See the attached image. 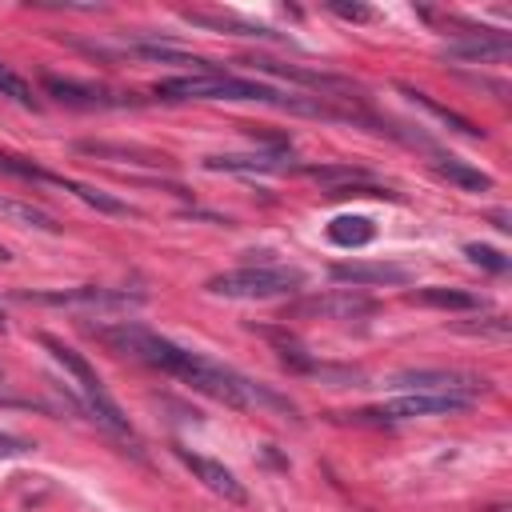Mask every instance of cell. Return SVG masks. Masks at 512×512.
Returning <instances> with one entry per match:
<instances>
[{
    "label": "cell",
    "mask_w": 512,
    "mask_h": 512,
    "mask_svg": "<svg viewBox=\"0 0 512 512\" xmlns=\"http://www.w3.org/2000/svg\"><path fill=\"white\" fill-rule=\"evenodd\" d=\"M40 344L52 352V360L72 376V384H76V392H80V400H84V408L96 416V424H104L108 432H116V436H124V440H132V424H128V416L120 412V404L108 396V388H104V380L96 376V368L76 352V348H68L64 340H56V336H40Z\"/></svg>",
    "instance_id": "obj_1"
},
{
    "label": "cell",
    "mask_w": 512,
    "mask_h": 512,
    "mask_svg": "<svg viewBox=\"0 0 512 512\" xmlns=\"http://www.w3.org/2000/svg\"><path fill=\"white\" fill-rule=\"evenodd\" d=\"M92 332H96V340L108 344L112 352H120V356H128V360H136V364L160 368V372H168V376H176V368H180V360H184V348H180V344H172L168 336H160V332H152V328H144V324H136V320L100 324V328H92Z\"/></svg>",
    "instance_id": "obj_2"
},
{
    "label": "cell",
    "mask_w": 512,
    "mask_h": 512,
    "mask_svg": "<svg viewBox=\"0 0 512 512\" xmlns=\"http://www.w3.org/2000/svg\"><path fill=\"white\" fill-rule=\"evenodd\" d=\"M204 288L212 296H232V300H272V296H288L304 288V272L284 268V264H244V268L212 276Z\"/></svg>",
    "instance_id": "obj_3"
},
{
    "label": "cell",
    "mask_w": 512,
    "mask_h": 512,
    "mask_svg": "<svg viewBox=\"0 0 512 512\" xmlns=\"http://www.w3.org/2000/svg\"><path fill=\"white\" fill-rule=\"evenodd\" d=\"M16 300L24 304H48V308H80V312H132L140 308L148 296L144 292H128V288H60V292H16Z\"/></svg>",
    "instance_id": "obj_4"
},
{
    "label": "cell",
    "mask_w": 512,
    "mask_h": 512,
    "mask_svg": "<svg viewBox=\"0 0 512 512\" xmlns=\"http://www.w3.org/2000/svg\"><path fill=\"white\" fill-rule=\"evenodd\" d=\"M392 388L404 392H428V396H460V400H476L488 392V380L476 372H460V368H404L392 376Z\"/></svg>",
    "instance_id": "obj_5"
},
{
    "label": "cell",
    "mask_w": 512,
    "mask_h": 512,
    "mask_svg": "<svg viewBox=\"0 0 512 512\" xmlns=\"http://www.w3.org/2000/svg\"><path fill=\"white\" fill-rule=\"evenodd\" d=\"M472 400H460V396H428V392H404L396 400H384L376 408H364V412H352L360 424H400V420H416V416H452V412H464Z\"/></svg>",
    "instance_id": "obj_6"
},
{
    "label": "cell",
    "mask_w": 512,
    "mask_h": 512,
    "mask_svg": "<svg viewBox=\"0 0 512 512\" xmlns=\"http://www.w3.org/2000/svg\"><path fill=\"white\" fill-rule=\"evenodd\" d=\"M372 312H376V300L364 296V292H352V288L316 292V296H304V300L288 304V316H300V320H360V316H372Z\"/></svg>",
    "instance_id": "obj_7"
},
{
    "label": "cell",
    "mask_w": 512,
    "mask_h": 512,
    "mask_svg": "<svg viewBox=\"0 0 512 512\" xmlns=\"http://www.w3.org/2000/svg\"><path fill=\"white\" fill-rule=\"evenodd\" d=\"M40 84L48 96H56L68 108H124V104H132V96H120V92H108L100 84L72 80V76H44Z\"/></svg>",
    "instance_id": "obj_8"
},
{
    "label": "cell",
    "mask_w": 512,
    "mask_h": 512,
    "mask_svg": "<svg viewBox=\"0 0 512 512\" xmlns=\"http://www.w3.org/2000/svg\"><path fill=\"white\" fill-rule=\"evenodd\" d=\"M176 456H180V464L208 488V492H216V496H224L228 504H248V492H244V484L236 480V472L232 468H224L220 460H208V456H196V452H188V448H176Z\"/></svg>",
    "instance_id": "obj_9"
},
{
    "label": "cell",
    "mask_w": 512,
    "mask_h": 512,
    "mask_svg": "<svg viewBox=\"0 0 512 512\" xmlns=\"http://www.w3.org/2000/svg\"><path fill=\"white\" fill-rule=\"evenodd\" d=\"M412 268L408 264H388V260H352V264H332V280L336 284H352V288H372V284H412Z\"/></svg>",
    "instance_id": "obj_10"
},
{
    "label": "cell",
    "mask_w": 512,
    "mask_h": 512,
    "mask_svg": "<svg viewBox=\"0 0 512 512\" xmlns=\"http://www.w3.org/2000/svg\"><path fill=\"white\" fill-rule=\"evenodd\" d=\"M240 64H248V68H256V72H268V76L296 80V84L316 88V92H352V84L340 80V76H328V72H316V68H300V64H284V60H272V56H248V60H240Z\"/></svg>",
    "instance_id": "obj_11"
},
{
    "label": "cell",
    "mask_w": 512,
    "mask_h": 512,
    "mask_svg": "<svg viewBox=\"0 0 512 512\" xmlns=\"http://www.w3.org/2000/svg\"><path fill=\"white\" fill-rule=\"evenodd\" d=\"M444 56H452V60H480V64H488V60H508V56H512V40H508L504 32H472V36H464V40L444 44Z\"/></svg>",
    "instance_id": "obj_12"
},
{
    "label": "cell",
    "mask_w": 512,
    "mask_h": 512,
    "mask_svg": "<svg viewBox=\"0 0 512 512\" xmlns=\"http://www.w3.org/2000/svg\"><path fill=\"white\" fill-rule=\"evenodd\" d=\"M188 24H196V28H208V32H228V36H252V40H280L284 44V36L280 32H272V28H264V24H252V20H240V16H232V12H196V8H188V12H180Z\"/></svg>",
    "instance_id": "obj_13"
},
{
    "label": "cell",
    "mask_w": 512,
    "mask_h": 512,
    "mask_svg": "<svg viewBox=\"0 0 512 512\" xmlns=\"http://www.w3.org/2000/svg\"><path fill=\"white\" fill-rule=\"evenodd\" d=\"M292 160L284 156V152H252V156H208L204 160V168L208 172H244V176H252V172H280V168H288Z\"/></svg>",
    "instance_id": "obj_14"
},
{
    "label": "cell",
    "mask_w": 512,
    "mask_h": 512,
    "mask_svg": "<svg viewBox=\"0 0 512 512\" xmlns=\"http://www.w3.org/2000/svg\"><path fill=\"white\" fill-rule=\"evenodd\" d=\"M308 176L320 180V184H328V196H332V192L372 188V184H376V176H372L368 168H356V164H312Z\"/></svg>",
    "instance_id": "obj_15"
},
{
    "label": "cell",
    "mask_w": 512,
    "mask_h": 512,
    "mask_svg": "<svg viewBox=\"0 0 512 512\" xmlns=\"http://www.w3.org/2000/svg\"><path fill=\"white\" fill-rule=\"evenodd\" d=\"M432 168H436V176H444L448 184H456V188H464V192H488V188H492V176H488V172H480V168H472L468 160L436 156V160H432Z\"/></svg>",
    "instance_id": "obj_16"
},
{
    "label": "cell",
    "mask_w": 512,
    "mask_h": 512,
    "mask_svg": "<svg viewBox=\"0 0 512 512\" xmlns=\"http://www.w3.org/2000/svg\"><path fill=\"white\" fill-rule=\"evenodd\" d=\"M76 152H88V156H112V160H128V164H168L164 152H152V148H136V144H104V140H80Z\"/></svg>",
    "instance_id": "obj_17"
},
{
    "label": "cell",
    "mask_w": 512,
    "mask_h": 512,
    "mask_svg": "<svg viewBox=\"0 0 512 512\" xmlns=\"http://www.w3.org/2000/svg\"><path fill=\"white\" fill-rule=\"evenodd\" d=\"M48 184H56V188H64V192H72V196H80L88 208H96V212H108V216H132V208L124 204V200H116V196H108V192H100V188H92V184H80V180H68V176H48Z\"/></svg>",
    "instance_id": "obj_18"
},
{
    "label": "cell",
    "mask_w": 512,
    "mask_h": 512,
    "mask_svg": "<svg viewBox=\"0 0 512 512\" xmlns=\"http://www.w3.org/2000/svg\"><path fill=\"white\" fill-rule=\"evenodd\" d=\"M408 304H424V308H456V312H468V308H480V296L464 292V288H444V284H432V288H416L408 292Z\"/></svg>",
    "instance_id": "obj_19"
},
{
    "label": "cell",
    "mask_w": 512,
    "mask_h": 512,
    "mask_svg": "<svg viewBox=\"0 0 512 512\" xmlns=\"http://www.w3.org/2000/svg\"><path fill=\"white\" fill-rule=\"evenodd\" d=\"M372 236H376V224L368 216H336L328 224V240L340 248H364L372 244Z\"/></svg>",
    "instance_id": "obj_20"
},
{
    "label": "cell",
    "mask_w": 512,
    "mask_h": 512,
    "mask_svg": "<svg viewBox=\"0 0 512 512\" xmlns=\"http://www.w3.org/2000/svg\"><path fill=\"white\" fill-rule=\"evenodd\" d=\"M404 96H412V104H420V108H428V112H432L436 120H444L448 128H456V132H464V136H484V132H480V128H476V124H472L468 116H460V112H452L448 104H436V100H432L428 92H416V88H404Z\"/></svg>",
    "instance_id": "obj_21"
},
{
    "label": "cell",
    "mask_w": 512,
    "mask_h": 512,
    "mask_svg": "<svg viewBox=\"0 0 512 512\" xmlns=\"http://www.w3.org/2000/svg\"><path fill=\"white\" fill-rule=\"evenodd\" d=\"M0 212H4V216H12V220H20V224H28V228L60 232L56 216H52V212H44V208H36V204H24V200H8V196H0Z\"/></svg>",
    "instance_id": "obj_22"
},
{
    "label": "cell",
    "mask_w": 512,
    "mask_h": 512,
    "mask_svg": "<svg viewBox=\"0 0 512 512\" xmlns=\"http://www.w3.org/2000/svg\"><path fill=\"white\" fill-rule=\"evenodd\" d=\"M0 96H12L16 104L24 108H36V96H32V84L24 76H16L8 64H0Z\"/></svg>",
    "instance_id": "obj_23"
},
{
    "label": "cell",
    "mask_w": 512,
    "mask_h": 512,
    "mask_svg": "<svg viewBox=\"0 0 512 512\" xmlns=\"http://www.w3.org/2000/svg\"><path fill=\"white\" fill-rule=\"evenodd\" d=\"M0 172L20 176V180H40V184H48V176H52V172H44L40 164H32V160H24V156H8V152H0Z\"/></svg>",
    "instance_id": "obj_24"
},
{
    "label": "cell",
    "mask_w": 512,
    "mask_h": 512,
    "mask_svg": "<svg viewBox=\"0 0 512 512\" xmlns=\"http://www.w3.org/2000/svg\"><path fill=\"white\" fill-rule=\"evenodd\" d=\"M464 256H468L472 264L492 268V272H508V256L496 252V248H488V244H464Z\"/></svg>",
    "instance_id": "obj_25"
},
{
    "label": "cell",
    "mask_w": 512,
    "mask_h": 512,
    "mask_svg": "<svg viewBox=\"0 0 512 512\" xmlns=\"http://www.w3.org/2000/svg\"><path fill=\"white\" fill-rule=\"evenodd\" d=\"M328 12H336L344 20H372V8L368 4H348V0H328Z\"/></svg>",
    "instance_id": "obj_26"
},
{
    "label": "cell",
    "mask_w": 512,
    "mask_h": 512,
    "mask_svg": "<svg viewBox=\"0 0 512 512\" xmlns=\"http://www.w3.org/2000/svg\"><path fill=\"white\" fill-rule=\"evenodd\" d=\"M464 332H476V336H508V320L504 316H488L480 324H460Z\"/></svg>",
    "instance_id": "obj_27"
},
{
    "label": "cell",
    "mask_w": 512,
    "mask_h": 512,
    "mask_svg": "<svg viewBox=\"0 0 512 512\" xmlns=\"http://www.w3.org/2000/svg\"><path fill=\"white\" fill-rule=\"evenodd\" d=\"M28 448H32L28 440H16V436H4L0 432V456H24Z\"/></svg>",
    "instance_id": "obj_28"
},
{
    "label": "cell",
    "mask_w": 512,
    "mask_h": 512,
    "mask_svg": "<svg viewBox=\"0 0 512 512\" xmlns=\"http://www.w3.org/2000/svg\"><path fill=\"white\" fill-rule=\"evenodd\" d=\"M492 224H496V228H500V232H508V228H512V224H508V216H504V212H496V216H492Z\"/></svg>",
    "instance_id": "obj_29"
},
{
    "label": "cell",
    "mask_w": 512,
    "mask_h": 512,
    "mask_svg": "<svg viewBox=\"0 0 512 512\" xmlns=\"http://www.w3.org/2000/svg\"><path fill=\"white\" fill-rule=\"evenodd\" d=\"M0 260H8V248H0Z\"/></svg>",
    "instance_id": "obj_30"
},
{
    "label": "cell",
    "mask_w": 512,
    "mask_h": 512,
    "mask_svg": "<svg viewBox=\"0 0 512 512\" xmlns=\"http://www.w3.org/2000/svg\"><path fill=\"white\" fill-rule=\"evenodd\" d=\"M0 332H4V312H0Z\"/></svg>",
    "instance_id": "obj_31"
}]
</instances>
